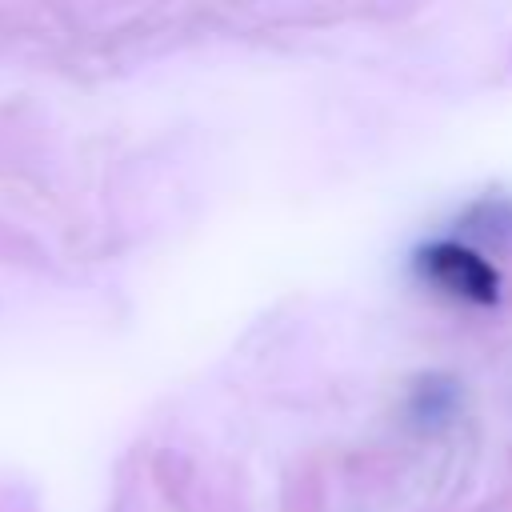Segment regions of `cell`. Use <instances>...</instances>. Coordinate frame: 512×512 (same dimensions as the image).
Instances as JSON below:
<instances>
[{"mask_svg": "<svg viewBox=\"0 0 512 512\" xmlns=\"http://www.w3.org/2000/svg\"><path fill=\"white\" fill-rule=\"evenodd\" d=\"M416 272L436 284L440 292L448 296H460L468 304H496L500 300V288H504V276L500 268L472 244H460V240H432L416 252Z\"/></svg>", "mask_w": 512, "mask_h": 512, "instance_id": "6da1fadb", "label": "cell"}, {"mask_svg": "<svg viewBox=\"0 0 512 512\" xmlns=\"http://www.w3.org/2000/svg\"><path fill=\"white\" fill-rule=\"evenodd\" d=\"M464 228H476L480 240L508 244L512 240V200H484V204H476L472 216L464 220Z\"/></svg>", "mask_w": 512, "mask_h": 512, "instance_id": "7a4b0ae2", "label": "cell"}, {"mask_svg": "<svg viewBox=\"0 0 512 512\" xmlns=\"http://www.w3.org/2000/svg\"><path fill=\"white\" fill-rule=\"evenodd\" d=\"M456 384L452 380H436V384H428V380H420L416 388H412V412L424 420V416H432V420H444V416H452V408H456Z\"/></svg>", "mask_w": 512, "mask_h": 512, "instance_id": "3957f363", "label": "cell"}]
</instances>
